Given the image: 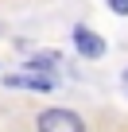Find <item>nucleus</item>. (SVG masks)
Instances as JSON below:
<instances>
[{"instance_id":"nucleus-3","label":"nucleus","mask_w":128,"mask_h":132,"mask_svg":"<svg viewBox=\"0 0 128 132\" xmlns=\"http://www.w3.org/2000/svg\"><path fill=\"white\" fill-rule=\"evenodd\" d=\"M8 86H23V89H54V78H31V74H20V78H4Z\"/></svg>"},{"instance_id":"nucleus-5","label":"nucleus","mask_w":128,"mask_h":132,"mask_svg":"<svg viewBox=\"0 0 128 132\" xmlns=\"http://www.w3.org/2000/svg\"><path fill=\"white\" fill-rule=\"evenodd\" d=\"M120 89H124V93H128V70H124V74H120Z\"/></svg>"},{"instance_id":"nucleus-4","label":"nucleus","mask_w":128,"mask_h":132,"mask_svg":"<svg viewBox=\"0 0 128 132\" xmlns=\"http://www.w3.org/2000/svg\"><path fill=\"white\" fill-rule=\"evenodd\" d=\"M109 8H113L116 16H128V0H109Z\"/></svg>"},{"instance_id":"nucleus-2","label":"nucleus","mask_w":128,"mask_h":132,"mask_svg":"<svg viewBox=\"0 0 128 132\" xmlns=\"http://www.w3.org/2000/svg\"><path fill=\"white\" fill-rule=\"evenodd\" d=\"M74 47H78L82 58H101L105 54V39L97 31H89V27H74Z\"/></svg>"},{"instance_id":"nucleus-1","label":"nucleus","mask_w":128,"mask_h":132,"mask_svg":"<svg viewBox=\"0 0 128 132\" xmlns=\"http://www.w3.org/2000/svg\"><path fill=\"white\" fill-rule=\"evenodd\" d=\"M35 128L39 132H86V120L74 109H43Z\"/></svg>"}]
</instances>
